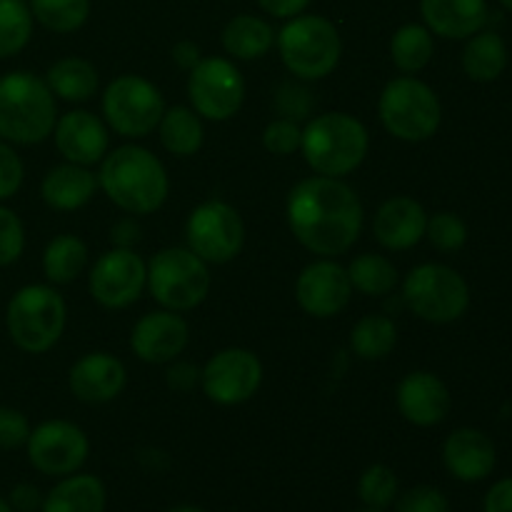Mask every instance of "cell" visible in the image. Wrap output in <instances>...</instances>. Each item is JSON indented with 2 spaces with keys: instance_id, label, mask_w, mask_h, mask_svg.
I'll return each instance as SVG.
<instances>
[{
  "instance_id": "obj_1",
  "label": "cell",
  "mask_w": 512,
  "mask_h": 512,
  "mask_svg": "<svg viewBox=\"0 0 512 512\" xmlns=\"http://www.w3.org/2000/svg\"><path fill=\"white\" fill-rule=\"evenodd\" d=\"M285 215L295 240L320 258L348 253L358 243L365 218L355 188L325 175L300 180L290 190Z\"/></svg>"
},
{
  "instance_id": "obj_2",
  "label": "cell",
  "mask_w": 512,
  "mask_h": 512,
  "mask_svg": "<svg viewBox=\"0 0 512 512\" xmlns=\"http://www.w3.org/2000/svg\"><path fill=\"white\" fill-rule=\"evenodd\" d=\"M98 185L110 203L128 215H150L163 208L170 180L163 163L140 145H120L103 158Z\"/></svg>"
},
{
  "instance_id": "obj_3",
  "label": "cell",
  "mask_w": 512,
  "mask_h": 512,
  "mask_svg": "<svg viewBox=\"0 0 512 512\" xmlns=\"http://www.w3.org/2000/svg\"><path fill=\"white\" fill-rule=\"evenodd\" d=\"M58 105L45 78L13 70L0 78V140L10 145H38L53 135Z\"/></svg>"
},
{
  "instance_id": "obj_4",
  "label": "cell",
  "mask_w": 512,
  "mask_h": 512,
  "mask_svg": "<svg viewBox=\"0 0 512 512\" xmlns=\"http://www.w3.org/2000/svg\"><path fill=\"white\" fill-rule=\"evenodd\" d=\"M370 148L368 128L350 113H323L303 128V150L310 168L325 178H345L360 168Z\"/></svg>"
},
{
  "instance_id": "obj_5",
  "label": "cell",
  "mask_w": 512,
  "mask_h": 512,
  "mask_svg": "<svg viewBox=\"0 0 512 512\" xmlns=\"http://www.w3.org/2000/svg\"><path fill=\"white\" fill-rule=\"evenodd\" d=\"M68 308L53 285H25L15 290L5 308V328L23 353H48L65 330Z\"/></svg>"
},
{
  "instance_id": "obj_6",
  "label": "cell",
  "mask_w": 512,
  "mask_h": 512,
  "mask_svg": "<svg viewBox=\"0 0 512 512\" xmlns=\"http://www.w3.org/2000/svg\"><path fill=\"white\" fill-rule=\"evenodd\" d=\"M285 68L298 80H323L338 68L343 40L323 15H295L275 35Z\"/></svg>"
},
{
  "instance_id": "obj_7",
  "label": "cell",
  "mask_w": 512,
  "mask_h": 512,
  "mask_svg": "<svg viewBox=\"0 0 512 512\" xmlns=\"http://www.w3.org/2000/svg\"><path fill=\"white\" fill-rule=\"evenodd\" d=\"M383 128L405 143H425L443 123V105L438 93L413 75L393 78L378 98Z\"/></svg>"
},
{
  "instance_id": "obj_8",
  "label": "cell",
  "mask_w": 512,
  "mask_h": 512,
  "mask_svg": "<svg viewBox=\"0 0 512 512\" xmlns=\"http://www.w3.org/2000/svg\"><path fill=\"white\" fill-rule=\"evenodd\" d=\"M403 300L415 318L433 325H448L468 313L470 285L450 265L423 263L405 278Z\"/></svg>"
},
{
  "instance_id": "obj_9",
  "label": "cell",
  "mask_w": 512,
  "mask_h": 512,
  "mask_svg": "<svg viewBox=\"0 0 512 512\" xmlns=\"http://www.w3.org/2000/svg\"><path fill=\"white\" fill-rule=\"evenodd\" d=\"M145 288L165 310L173 313L193 310L210 293L208 263L190 248H163L148 263Z\"/></svg>"
},
{
  "instance_id": "obj_10",
  "label": "cell",
  "mask_w": 512,
  "mask_h": 512,
  "mask_svg": "<svg viewBox=\"0 0 512 512\" xmlns=\"http://www.w3.org/2000/svg\"><path fill=\"white\" fill-rule=\"evenodd\" d=\"M163 113V93L143 75H118L103 93L105 123L123 138H148L158 130Z\"/></svg>"
},
{
  "instance_id": "obj_11",
  "label": "cell",
  "mask_w": 512,
  "mask_h": 512,
  "mask_svg": "<svg viewBox=\"0 0 512 512\" xmlns=\"http://www.w3.org/2000/svg\"><path fill=\"white\" fill-rule=\"evenodd\" d=\"M188 248L208 265H225L240 255L245 245V223L225 200H205L185 223Z\"/></svg>"
},
{
  "instance_id": "obj_12",
  "label": "cell",
  "mask_w": 512,
  "mask_h": 512,
  "mask_svg": "<svg viewBox=\"0 0 512 512\" xmlns=\"http://www.w3.org/2000/svg\"><path fill=\"white\" fill-rule=\"evenodd\" d=\"M188 98L200 118L225 123L245 100L243 73L228 58H203L188 73Z\"/></svg>"
},
{
  "instance_id": "obj_13",
  "label": "cell",
  "mask_w": 512,
  "mask_h": 512,
  "mask_svg": "<svg viewBox=\"0 0 512 512\" xmlns=\"http://www.w3.org/2000/svg\"><path fill=\"white\" fill-rule=\"evenodd\" d=\"M30 465L48 478L78 473L90 455V440L70 420H45L30 430L25 443Z\"/></svg>"
},
{
  "instance_id": "obj_14",
  "label": "cell",
  "mask_w": 512,
  "mask_h": 512,
  "mask_svg": "<svg viewBox=\"0 0 512 512\" xmlns=\"http://www.w3.org/2000/svg\"><path fill=\"white\" fill-rule=\"evenodd\" d=\"M263 383V363L253 350L225 348L200 370V385L208 400L225 405L248 403Z\"/></svg>"
},
{
  "instance_id": "obj_15",
  "label": "cell",
  "mask_w": 512,
  "mask_h": 512,
  "mask_svg": "<svg viewBox=\"0 0 512 512\" xmlns=\"http://www.w3.org/2000/svg\"><path fill=\"white\" fill-rule=\"evenodd\" d=\"M148 283V265L135 250L113 248L100 255L88 275V290L98 305L123 310L143 295Z\"/></svg>"
},
{
  "instance_id": "obj_16",
  "label": "cell",
  "mask_w": 512,
  "mask_h": 512,
  "mask_svg": "<svg viewBox=\"0 0 512 512\" xmlns=\"http://www.w3.org/2000/svg\"><path fill=\"white\" fill-rule=\"evenodd\" d=\"M350 298H353V283L348 278V268L330 258L305 265L295 280V300L313 318H335L348 308Z\"/></svg>"
},
{
  "instance_id": "obj_17",
  "label": "cell",
  "mask_w": 512,
  "mask_h": 512,
  "mask_svg": "<svg viewBox=\"0 0 512 512\" xmlns=\"http://www.w3.org/2000/svg\"><path fill=\"white\" fill-rule=\"evenodd\" d=\"M188 338L190 328L183 315L163 308L158 313L143 315L135 323L133 333H130V348L143 363L165 365L178 360V355L188 345Z\"/></svg>"
},
{
  "instance_id": "obj_18",
  "label": "cell",
  "mask_w": 512,
  "mask_h": 512,
  "mask_svg": "<svg viewBox=\"0 0 512 512\" xmlns=\"http://www.w3.org/2000/svg\"><path fill=\"white\" fill-rule=\"evenodd\" d=\"M398 410L410 425L435 428L443 423L453 408V395L448 385L428 370H413L398 385Z\"/></svg>"
},
{
  "instance_id": "obj_19",
  "label": "cell",
  "mask_w": 512,
  "mask_h": 512,
  "mask_svg": "<svg viewBox=\"0 0 512 512\" xmlns=\"http://www.w3.org/2000/svg\"><path fill=\"white\" fill-rule=\"evenodd\" d=\"M55 148L68 163L90 165L100 163L108 155L110 135L103 120L88 110H70L55 123Z\"/></svg>"
},
{
  "instance_id": "obj_20",
  "label": "cell",
  "mask_w": 512,
  "mask_h": 512,
  "mask_svg": "<svg viewBox=\"0 0 512 512\" xmlns=\"http://www.w3.org/2000/svg\"><path fill=\"white\" fill-rule=\"evenodd\" d=\"M443 465L460 483H483L498 465V448L483 430L458 428L445 438Z\"/></svg>"
},
{
  "instance_id": "obj_21",
  "label": "cell",
  "mask_w": 512,
  "mask_h": 512,
  "mask_svg": "<svg viewBox=\"0 0 512 512\" xmlns=\"http://www.w3.org/2000/svg\"><path fill=\"white\" fill-rule=\"evenodd\" d=\"M128 383L125 365L115 355L98 350L88 353L68 373V388L75 395V400L88 405H103L118 398Z\"/></svg>"
},
{
  "instance_id": "obj_22",
  "label": "cell",
  "mask_w": 512,
  "mask_h": 512,
  "mask_svg": "<svg viewBox=\"0 0 512 512\" xmlns=\"http://www.w3.org/2000/svg\"><path fill=\"white\" fill-rule=\"evenodd\" d=\"M428 213L410 195H393L378 208L373 220V233L383 248L410 250L425 238Z\"/></svg>"
},
{
  "instance_id": "obj_23",
  "label": "cell",
  "mask_w": 512,
  "mask_h": 512,
  "mask_svg": "<svg viewBox=\"0 0 512 512\" xmlns=\"http://www.w3.org/2000/svg\"><path fill=\"white\" fill-rule=\"evenodd\" d=\"M425 28L445 40H468L488 23V0H420Z\"/></svg>"
},
{
  "instance_id": "obj_24",
  "label": "cell",
  "mask_w": 512,
  "mask_h": 512,
  "mask_svg": "<svg viewBox=\"0 0 512 512\" xmlns=\"http://www.w3.org/2000/svg\"><path fill=\"white\" fill-rule=\"evenodd\" d=\"M98 190V175L85 165H75L65 160L45 173L40 183V198L53 210H78L93 200Z\"/></svg>"
},
{
  "instance_id": "obj_25",
  "label": "cell",
  "mask_w": 512,
  "mask_h": 512,
  "mask_svg": "<svg viewBox=\"0 0 512 512\" xmlns=\"http://www.w3.org/2000/svg\"><path fill=\"white\" fill-rule=\"evenodd\" d=\"M108 490L98 475L73 473L45 493L40 512H105Z\"/></svg>"
},
{
  "instance_id": "obj_26",
  "label": "cell",
  "mask_w": 512,
  "mask_h": 512,
  "mask_svg": "<svg viewBox=\"0 0 512 512\" xmlns=\"http://www.w3.org/2000/svg\"><path fill=\"white\" fill-rule=\"evenodd\" d=\"M460 65L473 83H495L508 68V45H505L503 35L485 28L470 35L465 40Z\"/></svg>"
},
{
  "instance_id": "obj_27",
  "label": "cell",
  "mask_w": 512,
  "mask_h": 512,
  "mask_svg": "<svg viewBox=\"0 0 512 512\" xmlns=\"http://www.w3.org/2000/svg\"><path fill=\"white\" fill-rule=\"evenodd\" d=\"M225 53L235 60H258L270 53L275 45L273 25L258 15H235L225 23L223 35H220Z\"/></svg>"
},
{
  "instance_id": "obj_28",
  "label": "cell",
  "mask_w": 512,
  "mask_h": 512,
  "mask_svg": "<svg viewBox=\"0 0 512 512\" xmlns=\"http://www.w3.org/2000/svg\"><path fill=\"white\" fill-rule=\"evenodd\" d=\"M45 83L58 95L60 100L68 103H88L95 93H98V70L90 60L85 58H63L53 63L45 73Z\"/></svg>"
},
{
  "instance_id": "obj_29",
  "label": "cell",
  "mask_w": 512,
  "mask_h": 512,
  "mask_svg": "<svg viewBox=\"0 0 512 512\" xmlns=\"http://www.w3.org/2000/svg\"><path fill=\"white\" fill-rule=\"evenodd\" d=\"M160 143L175 158H190L203 148L205 130L203 120L188 105H173L165 108L163 118L158 123Z\"/></svg>"
},
{
  "instance_id": "obj_30",
  "label": "cell",
  "mask_w": 512,
  "mask_h": 512,
  "mask_svg": "<svg viewBox=\"0 0 512 512\" xmlns=\"http://www.w3.org/2000/svg\"><path fill=\"white\" fill-rule=\"evenodd\" d=\"M88 265V245L78 235H55L43 253V273L48 283L68 285L80 278Z\"/></svg>"
},
{
  "instance_id": "obj_31",
  "label": "cell",
  "mask_w": 512,
  "mask_h": 512,
  "mask_svg": "<svg viewBox=\"0 0 512 512\" xmlns=\"http://www.w3.org/2000/svg\"><path fill=\"white\" fill-rule=\"evenodd\" d=\"M435 55V38L425 25L405 23L390 38V58L405 75H415L428 68Z\"/></svg>"
},
{
  "instance_id": "obj_32",
  "label": "cell",
  "mask_w": 512,
  "mask_h": 512,
  "mask_svg": "<svg viewBox=\"0 0 512 512\" xmlns=\"http://www.w3.org/2000/svg\"><path fill=\"white\" fill-rule=\"evenodd\" d=\"M398 345V325L390 315H363L350 330V350L360 360H383Z\"/></svg>"
},
{
  "instance_id": "obj_33",
  "label": "cell",
  "mask_w": 512,
  "mask_h": 512,
  "mask_svg": "<svg viewBox=\"0 0 512 512\" xmlns=\"http://www.w3.org/2000/svg\"><path fill=\"white\" fill-rule=\"evenodd\" d=\"M348 278L353 290H360L370 298H385L398 285V268L385 255L363 253L348 265Z\"/></svg>"
},
{
  "instance_id": "obj_34",
  "label": "cell",
  "mask_w": 512,
  "mask_h": 512,
  "mask_svg": "<svg viewBox=\"0 0 512 512\" xmlns=\"http://www.w3.org/2000/svg\"><path fill=\"white\" fill-rule=\"evenodd\" d=\"M35 18L28 0H0V60L25 50L33 38Z\"/></svg>"
},
{
  "instance_id": "obj_35",
  "label": "cell",
  "mask_w": 512,
  "mask_h": 512,
  "mask_svg": "<svg viewBox=\"0 0 512 512\" xmlns=\"http://www.w3.org/2000/svg\"><path fill=\"white\" fill-rule=\"evenodd\" d=\"M35 23L50 33H75L90 15V0H28Z\"/></svg>"
},
{
  "instance_id": "obj_36",
  "label": "cell",
  "mask_w": 512,
  "mask_h": 512,
  "mask_svg": "<svg viewBox=\"0 0 512 512\" xmlns=\"http://www.w3.org/2000/svg\"><path fill=\"white\" fill-rule=\"evenodd\" d=\"M400 495V480L390 465L373 463L360 473L358 498L370 510L393 508L395 498Z\"/></svg>"
},
{
  "instance_id": "obj_37",
  "label": "cell",
  "mask_w": 512,
  "mask_h": 512,
  "mask_svg": "<svg viewBox=\"0 0 512 512\" xmlns=\"http://www.w3.org/2000/svg\"><path fill=\"white\" fill-rule=\"evenodd\" d=\"M425 238L440 253H458L468 243V225L453 210H440V213L428 215Z\"/></svg>"
},
{
  "instance_id": "obj_38",
  "label": "cell",
  "mask_w": 512,
  "mask_h": 512,
  "mask_svg": "<svg viewBox=\"0 0 512 512\" xmlns=\"http://www.w3.org/2000/svg\"><path fill=\"white\" fill-rule=\"evenodd\" d=\"M275 110L280 113V118H288L300 123V120H308L313 115L315 108V95L305 88L298 80H285L278 85L273 98Z\"/></svg>"
},
{
  "instance_id": "obj_39",
  "label": "cell",
  "mask_w": 512,
  "mask_h": 512,
  "mask_svg": "<svg viewBox=\"0 0 512 512\" xmlns=\"http://www.w3.org/2000/svg\"><path fill=\"white\" fill-rule=\"evenodd\" d=\"M25 250V225L15 210L0 205V268L18 263Z\"/></svg>"
},
{
  "instance_id": "obj_40",
  "label": "cell",
  "mask_w": 512,
  "mask_h": 512,
  "mask_svg": "<svg viewBox=\"0 0 512 512\" xmlns=\"http://www.w3.org/2000/svg\"><path fill=\"white\" fill-rule=\"evenodd\" d=\"M395 512H450V500L435 485H415L395 498Z\"/></svg>"
},
{
  "instance_id": "obj_41",
  "label": "cell",
  "mask_w": 512,
  "mask_h": 512,
  "mask_svg": "<svg viewBox=\"0 0 512 512\" xmlns=\"http://www.w3.org/2000/svg\"><path fill=\"white\" fill-rule=\"evenodd\" d=\"M300 140H303V128H300L295 120L288 118H275L273 123H268V128L263 130V145L268 153L280 155H293L295 150H300Z\"/></svg>"
},
{
  "instance_id": "obj_42",
  "label": "cell",
  "mask_w": 512,
  "mask_h": 512,
  "mask_svg": "<svg viewBox=\"0 0 512 512\" xmlns=\"http://www.w3.org/2000/svg\"><path fill=\"white\" fill-rule=\"evenodd\" d=\"M30 420L18 408L0 405V450L25 448L30 438Z\"/></svg>"
},
{
  "instance_id": "obj_43",
  "label": "cell",
  "mask_w": 512,
  "mask_h": 512,
  "mask_svg": "<svg viewBox=\"0 0 512 512\" xmlns=\"http://www.w3.org/2000/svg\"><path fill=\"white\" fill-rule=\"evenodd\" d=\"M25 178V165L15 148L5 140H0V203L10 200L20 190Z\"/></svg>"
},
{
  "instance_id": "obj_44",
  "label": "cell",
  "mask_w": 512,
  "mask_h": 512,
  "mask_svg": "<svg viewBox=\"0 0 512 512\" xmlns=\"http://www.w3.org/2000/svg\"><path fill=\"white\" fill-rule=\"evenodd\" d=\"M200 370L198 365L193 363H183V360H173L165 373V380H168V388L170 390H178V393H188L193 390L195 385L200 383Z\"/></svg>"
},
{
  "instance_id": "obj_45",
  "label": "cell",
  "mask_w": 512,
  "mask_h": 512,
  "mask_svg": "<svg viewBox=\"0 0 512 512\" xmlns=\"http://www.w3.org/2000/svg\"><path fill=\"white\" fill-rule=\"evenodd\" d=\"M43 498L45 495L40 493L38 485L33 483H18L13 485L8 493V503L15 512H40V508H43Z\"/></svg>"
},
{
  "instance_id": "obj_46",
  "label": "cell",
  "mask_w": 512,
  "mask_h": 512,
  "mask_svg": "<svg viewBox=\"0 0 512 512\" xmlns=\"http://www.w3.org/2000/svg\"><path fill=\"white\" fill-rule=\"evenodd\" d=\"M483 512H512V475L490 485L483 498Z\"/></svg>"
},
{
  "instance_id": "obj_47",
  "label": "cell",
  "mask_w": 512,
  "mask_h": 512,
  "mask_svg": "<svg viewBox=\"0 0 512 512\" xmlns=\"http://www.w3.org/2000/svg\"><path fill=\"white\" fill-rule=\"evenodd\" d=\"M140 238H143V228H140V223L133 218V215L115 220L113 228H110V240H113L115 248L133 250L135 245L140 243Z\"/></svg>"
},
{
  "instance_id": "obj_48",
  "label": "cell",
  "mask_w": 512,
  "mask_h": 512,
  "mask_svg": "<svg viewBox=\"0 0 512 512\" xmlns=\"http://www.w3.org/2000/svg\"><path fill=\"white\" fill-rule=\"evenodd\" d=\"M258 5L265 10V13L273 15V18L290 20L295 18V15L305 13L310 0H258Z\"/></svg>"
},
{
  "instance_id": "obj_49",
  "label": "cell",
  "mask_w": 512,
  "mask_h": 512,
  "mask_svg": "<svg viewBox=\"0 0 512 512\" xmlns=\"http://www.w3.org/2000/svg\"><path fill=\"white\" fill-rule=\"evenodd\" d=\"M200 48L198 43H193V40H180V43L173 45V63L178 65V68L183 70H193L195 65L200 63Z\"/></svg>"
},
{
  "instance_id": "obj_50",
  "label": "cell",
  "mask_w": 512,
  "mask_h": 512,
  "mask_svg": "<svg viewBox=\"0 0 512 512\" xmlns=\"http://www.w3.org/2000/svg\"><path fill=\"white\" fill-rule=\"evenodd\" d=\"M165 512H208L205 508H200V505H190V503H183V505H175V508L165 510Z\"/></svg>"
},
{
  "instance_id": "obj_51",
  "label": "cell",
  "mask_w": 512,
  "mask_h": 512,
  "mask_svg": "<svg viewBox=\"0 0 512 512\" xmlns=\"http://www.w3.org/2000/svg\"><path fill=\"white\" fill-rule=\"evenodd\" d=\"M0 512H15L13 508H10L8 498H0Z\"/></svg>"
},
{
  "instance_id": "obj_52",
  "label": "cell",
  "mask_w": 512,
  "mask_h": 512,
  "mask_svg": "<svg viewBox=\"0 0 512 512\" xmlns=\"http://www.w3.org/2000/svg\"><path fill=\"white\" fill-rule=\"evenodd\" d=\"M498 3H500V5H503V8H505V10H510V13H512V0H498Z\"/></svg>"
},
{
  "instance_id": "obj_53",
  "label": "cell",
  "mask_w": 512,
  "mask_h": 512,
  "mask_svg": "<svg viewBox=\"0 0 512 512\" xmlns=\"http://www.w3.org/2000/svg\"><path fill=\"white\" fill-rule=\"evenodd\" d=\"M353 512H388V510H370V508H363V510H353Z\"/></svg>"
}]
</instances>
